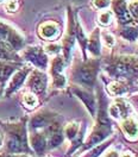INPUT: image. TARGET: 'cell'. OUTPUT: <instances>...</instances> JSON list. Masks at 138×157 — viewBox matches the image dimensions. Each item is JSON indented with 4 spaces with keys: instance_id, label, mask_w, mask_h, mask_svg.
Listing matches in <instances>:
<instances>
[{
    "instance_id": "cell-18",
    "label": "cell",
    "mask_w": 138,
    "mask_h": 157,
    "mask_svg": "<svg viewBox=\"0 0 138 157\" xmlns=\"http://www.w3.org/2000/svg\"><path fill=\"white\" fill-rule=\"evenodd\" d=\"M78 130H79V125H78V124H75V123H71V124H69L68 126L66 128L64 132H66L67 137L70 138V139H73V138L76 136Z\"/></svg>"
},
{
    "instance_id": "cell-4",
    "label": "cell",
    "mask_w": 138,
    "mask_h": 157,
    "mask_svg": "<svg viewBox=\"0 0 138 157\" xmlns=\"http://www.w3.org/2000/svg\"><path fill=\"white\" fill-rule=\"evenodd\" d=\"M95 74H97V67L93 63H87L78 70L76 78L82 85L90 86L95 80Z\"/></svg>"
},
{
    "instance_id": "cell-24",
    "label": "cell",
    "mask_w": 138,
    "mask_h": 157,
    "mask_svg": "<svg viewBox=\"0 0 138 157\" xmlns=\"http://www.w3.org/2000/svg\"><path fill=\"white\" fill-rule=\"evenodd\" d=\"M54 85L56 87H63L66 85V78H64V76H62L59 74H56L55 78H54Z\"/></svg>"
},
{
    "instance_id": "cell-27",
    "label": "cell",
    "mask_w": 138,
    "mask_h": 157,
    "mask_svg": "<svg viewBox=\"0 0 138 157\" xmlns=\"http://www.w3.org/2000/svg\"><path fill=\"white\" fill-rule=\"evenodd\" d=\"M47 51L49 54H56L59 51V47L56 44H49V45H47Z\"/></svg>"
},
{
    "instance_id": "cell-26",
    "label": "cell",
    "mask_w": 138,
    "mask_h": 157,
    "mask_svg": "<svg viewBox=\"0 0 138 157\" xmlns=\"http://www.w3.org/2000/svg\"><path fill=\"white\" fill-rule=\"evenodd\" d=\"M104 39H105V43L109 45V47H112L113 44H114V38H113V36L112 35H109V33H104Z\"/></svg>"
},
{
    "instance_id": "cell-16",
    "label": "cell",
    "mask_w": 138,
    "mask_h": 157,
    "mask_svg": "<svg viewBox=\"0 0 138 157\" xmlns=\"http://www.w3.org/2000/svg\"><path fill=\"white\" fill-rule=\"evenodd\" d=\"M49 123V118L47 116H43V114H37L36 117L32 119L31 124L33 128H42V126H45L48 125Z\"/></svg>"
},
{
    "instance_id": "cell-12",
    "label": "cell",
    "mask_w": 138,
    "mask_h": 157,
    "mask_svg": "<svg viewBox=\"0 0 138 157\" xmlns=\"http://www.w3.org/2000/svg\"><path fill=\"white\" fill-rule=\"evenodd\" d=\"M128 109V106L124 104V102H116V104H112L109 108V116H112L113 118H121L124 116L125 111Z\"/></svg>"
},
{
    "instance_id": "cell-5",
    "label": "cell",
    "mask_w": 138,
    "mask_h": 157,
    "mask_svg": "<svg viewBox=\"0 0 138 157\" xmlns=\"http://www.w3.org/2000/svg\"><path fill=\"white\" fill-rule=\"evenodd\" d=\"M25 57L40 68H45L47 67L48 59H47L45 54L43 52V50L40 49V48H29L25 51Z\"/></svg>"
},
{
    "instance_id": "cell-7",
    "label": "cell",
    "mask_w": 138,
    "mask_h": 157,
    "mask_svg": "<svg viewBox=\"0 0 138 157\" xmlns=\"http://www.w3.org/2000/svg\"><path fill=\"white\" fill-rule=\"evenodd\" d=\"M29 86L36 93H40L45 89L47 86V78L44 74H42L40 71H33L32 75L30 76L29 80Z\"/></svg>"
},
{
    "instance_id": "cell-8",
    "label": "cell",
    "mask_w": 138,
    "mask_h": 157,
    "mask_svg": "<svg viewBox=\"0 0 138 157\" xmlns=\"http://www.w3.org/2000/svg\"><path fill=\"white\" fill-rule=\"evenodd\" d=\"M59 25L54 21H47L40 26V35L45 39H52L59 35Z\"/></svg>"
},
{
    "instance_id": "cell-17",
    "label": "cell",
    "mask_w": 138,
    "mask_h": 157,
    "mask_svg": "<svg viewBox=\"0 0 138 157\" xmlns=\"http://www.w3.org/2000/svg\"><path fill=\"white\" fill-rule=\"evenodd\" d=\"M121 35L124 38L128 39V40H135L138 35V30L135 28H126V29L123 30Z\"/></svg>"
},
{
    "instance_id": "cell-1",
    "label": "cell",
    "mask_w": 138,
    "mask_h": 157,
    "mask_svg": "<svg viewBox=\"0 0 138 157\" xmlns=\"http://www.w3.org/2000/svg\"><path fill=\"white\" fill-rule=\"evenodd\" d=\"M111 71L116 76L126 78L138 73V59L133 57H120L112 66Z\"/></svg>"
},
{
    "instance_id": "cell-3",
    "label": "cell",
    "mask_w": 138,
    "mask_h": 157,
    "mask_svg": "<svg viewBox=\"0 0 138 157\" xmlns=\"http://www.w3.org/2000/svg\"><path fill=\"white\" fill-rule=\"evenodd\" d=\"M109 130H111L109 121L106 118L101 116L99 124L95 126V128L93 130V132L90 135V137L88 138V145H95V144L100 143L102 139H105L109 135Z\"/></svg>"
},
{
    "instance_id": "cell-6",
    "label": "cell",
    "mask_w": 138,
    "mask_h": 157,
    "mask_svg": "<svg viewBox=\"0 0 138 157\" xmlns=\"http://www.w3.org/2000/svg\"><path fill=\"white\" fill-rule=\"evenodd\" d=\"M121 130L130 140H136L138 138V123L132 117L125 118L121 121Z\"/></svg>"
},
{
    "instance_id": "cell-10",
    "label": "cell",
    "mask_w": 138,
    "mask_h": 157,
    "mask_svg": "<svg viewBox=\"0 0 138 157\" xmlns=\"http://www.w3.org/2000/svg\"><path fill=\"white\" fill-rule=\"evenodd\" d=\"M75 93H76V95L83 101V104L86 105V107L88 108V111L90 112V114L94 116L97 105H95V100H94V98L92 97V94H89L88 92L81 90V89H75Z\"/></svg>"
},
{
    "instance_id": "cell-29",
    "label": "cell",
    "mask_w": 138,
    "mask_h": 157,
    "mask_svg": "<svg viewBox=\"0 0 138 157\" xmlns=\"http://www.w3.org/2000/svg\"><path fill=\"white\" fill-rule=\"evenodd\" d=\"M121 157H133V155H132L131 152H124V154L121 155Z\"/></svg>"
},
{
    "instance_id": "cell-25",
    "label": "cell",
    "mask_w": 138,
    "mask_h": 157,
    "mask_svg": "<svg viewBox=\"0 0 138 157\" xmlns=\"http://www.w3.org/2000/svg\"><path fill=\"white\" fill-rule=\"evenodd\" d=\"M107 145H109V143H104V144H100V147H95L93 151H92V155L89 157H97L98 155H100V152L104 150V149H106V147Z\"/></svg>"
},
{
    "instance_id": "cell-11",
    "label": "cell",
    "mask_w": 138,
    "mask_h": 157,
    "mask_svg": "<svg viewBox=\"0 0 138 157\" xmlns=\"http://www.w3.org/2000/svg\"><path fill=\"white\" fill-rule=\"evenodd\" d=\"M26 75H28V69H23V70L17 71L14 74V76L12 78V80H11L9 88H7V93H11V92H13V90H16V89L18 88L20 85L24 82Z\"/></svg>"
},
{
    "instance_id": "cell-14",
    "label": "cell",
    "mask_w": 138,
    "mask_h": 157,
    "mask_svg": "<svg viewBox=\"0 0 138 157\" xmlns=\"http://www.w3.org/2000/svg\"><path fill=\"white\" fill-rule=\"evenodd\" d=\"M31 143H32V147H33V149H35L37 152H42V151L44 150L45 145H47L45 138L43 137L42 135H40V133L35 135L33 137L31 138Z\"/></svg>"
},
{
    "instance_id": "cell-2",
    "label": "cell",
    "mask_w": 138,
    "mask_h": 157,
    "mask_svg": "<svg viewBox=\"0 0 138 157\" xmlns=\"http://www.w3.org/2000/svg\"><path fill=\"white\" fill-rule=\"evenodd\" d=\"M0 39L10 44L11 48L18 49L23 44V38L14 29H12L9 24L0 20Z\"/></svg>"
},
{
    "instance_id": "cell-22",
    "label": "cell",
    "mask_w": 138,
    "mask_h": 157,
    "mask_svg": "<svg viewBox=\"0 0 138 157\" xmlns=\"http://www.w3.org/2000/svg\"><path fill=\"white\" fill-rule=\"evenodd\" d=\"M5 7H6L7 12H14L18 9V1L17 0H9L5 5Z\"/></svg>"
},
{
    "instance_id": "cell-28",
    "label": "cell",
    "mask_w": 138,
    "mask_h": 157,
    "mask_svg": "<svg viewBox=\"0 0 138 157\" xmlns=\"http://www.w3.org/2000/svg\"><path fill=\"white\" fill-rule=\"evenodd\" d=\"M105 157H119V155L116 150H111V151H109V154H107Z\"/></svg>"
},
{
    "instance_id": "cell-9",
    "label": "cell",
    "mask_w": 138,
    "mask_h": 157,
    "mask_svg": "<svg viewBox=\"0 0 138 157\" xmlns=\"http://www.w3.org/2000/svg\"><path fill=\"white\" fill-rule=\"evenodd\" d=\"M114 11L117 14V18L120 23H128L131 20L130 13L128 10V5L124 0H116L114 2Z\"/></svg>"
},
{
    "instance_id": "cell-20",
    "label": "cell",
    "mask_w": 138,
    "mask_h": 157,
    "mask_svg": "<svg viewBox=\"0 0 138 157\" xmlns=\"http://www.w3.org/2000/svg\"><path fill=\"white\" fill-rule=\"evenodd\" d=\"M24 104L28 106V107H35L36 104H37V98L32 94V93H28L24 95Z\"/></svg>"
},
{
    "instance_id": "cell-23",
    "label": "cell",
    "mask_w": 138,
    "mask_h": 157,
    "mask_svg": "<svg viewBox=\"0 0 138 157\" xmlns=\"http://www.w3.org/2000/svg\"><path fill=\"white\" fill-rule=\"evenodd\" d=\"M128 11L138 18V0H132L130 4H128Z\"/></svg>"
},
{
    "instance_id": "cell-21",
    "label": "cell",
    "mask_w": 138,
    "mask_h": 157,
    "mask_svg": "<svg viewBox=\"0 0 138 157\" xmlns=\"http://www.w3.org/2000/svg\"><path fill=\"white\" fill-rule=\"evenodd\" d=\"M93 5L99 10H104V9L109 7V0H93Z\"/></svg>"
},
{
    "instance_id": "cell-15",
    "label": "cell",
    "mask_w": 138,
    "mask_h": 157,
    "mask_svg": "<svg viewBox=\"0 0 138 157\" xmlns=\"http://www.w3.org/2000/svg\"><path fill=\"white\" fill-rule=\"evenodd\" d=\"M109 92L114 95H123L126 92V87L120 82H112L109 86Z\"/></svg>"
},
{
    "instance_id": "cell-19",
    "label": "cell",
    "mask_w": 138,
    "mask_h": 157,
    "mask_svg": "<svg viewBox=\"0 0 138 157\" xmlns=\"http://www.w3.org/2000/svg\"><path fill=\"white\" fill-rule=\"evenodd\" d=\"M112 20V13L109 11H102L100 14H99V21L102 24V25H109Z\"/></svg>"
},
{
    "instance_id": "cell-13",
    "label": "cell",
    "mask_w": 138,
    "mask_h": 157,
    "mask_svg": "<svg viewBox=\"0 0 138 157\" xmlns=\"http://www.w3.org/2000/svg\"><path fill=\"white\" fill-rule=\"evenodd\" d=\"M88 49L92 54L98 55L100 52V40H99V32L94 31L90 36V39L88 42Z\"/></svg>"
}]
</instances>
